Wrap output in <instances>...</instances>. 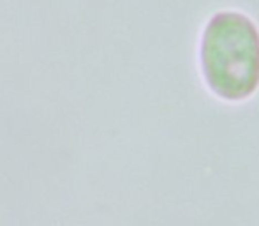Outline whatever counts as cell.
Masks as SVG:
<instances>
[{
	"mask_svg": "<svg viewBox=\"0 0 259 226\" xmlns=\"http://www.w3.org/2000/svg\"><path fill=\"white\" fill-rule=\"evenodd\" d=\"M201 67L222 99L242 101L259 85V30L249 16L221 11L208 21L201 39Z\"/></svg>",
	"mask_w": 259,
	"mask_h": 226,
	"instance_id": "obj_1",
	"label": "cell"
}]
</instances>
